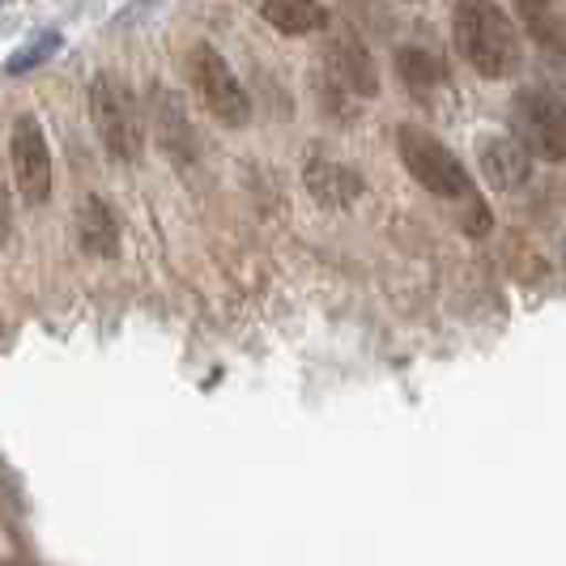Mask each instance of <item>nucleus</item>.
Returning a JSON list of instances; mask_svg holds the SVG:
<instances>
[{
    "label": "nucleus",
    "mask_w": 566,
    "mask_h": 566,
    "mask_svg": "<svg viewBox=\"0 0 566 566\" xmlns=\"http://www.w3.org/2000/svg\"><path fill=\"white\" fill-rule=\"evenodd\" d=\"M188 77H192V90L200 94L205 112L213 115L218 124L243 128V124L252 119V98H248L243 82L234 77V69H230L227 56H222L218 48L197 43V48L188 52Z\"/></svg>",
    "instance_id": "4"
},
{
    "label": "nucleus",
    "mask_w": 566,
    "mask_h": 566,
    "mask_svg": "<svg viewBox=\"0 0 566 566\" xmlns=\"http://www.w3.org/2000/svg\"><path fill=\"white\" fill-rule=\"evenodd\" d=\"M397 73L405 77V85L418 90V94H426L430 85L443 82V64H439V56H430V52H422V48H400Z\"/></svg>",
    "instance_id": "14"
},
{
    "label": "nucleus",
    "mask_w": 566,
    "mask_h": 566,
    "mask_svg": "<svg viewBox=\"0 0 566 566\" xmlns=\"http://www.w3.org/2000/svg\"><path fill=\"white\" fill-rule=\"evenodd\" d=\"M452 39L460 60L490 82L515 77L524 64L520 30L511 27V18L494 0H460L452 13Z\"/></svg>",
    "instance_id": "1"
},
{
    "label": "nucleus",
    "mask_w": 566,
    "mask_h": 566,
    "mask_svg": "<svg viewBox=\"0 0 566 566\" xmlns=\"http://www.w3.org/2000/svg\"><path fill=\"white\" fill-rule=\"evenodd\" d=\"M154 137L158 145L167 149L175 163H192V154H197V142H192V124H188V112H184V103L170 94L167 85H158L154 90Z\"/></svg>",
    "instance_id": "8"
},
{
    "label": "nucleus",
    "mask_w": 566,
    "mask_h": 566,
    "mask_svg": "<svg viewBox=\"0 0 566 566\" xmlns=\"http://www.w3.org/2000/svg\"><path fill=\"white\" fill-rule=\"evenodd\" d=\"M515 4H520V18H524V27L541 48L566 56V30L554 13V0H515Z\"/></svg>",
    "instance_id": "13"
},
{
    "label": "nucleus",
    "mask_w": 566,
    "mask_h": 566,
    "mask_svg": "<svg viewBox=\"0 0 566 566\" xmlns=\"http://www.w3.org/2000/svg\"><path fill=\"white\" fill-rule=\"evenodd\" d=\"M328 73H333V82L345 90V94H354V98H375L379 94V69H375V60H370L367 43L354 34V30H333V39H328Z\"/></svg>",
    "instance_id": "7"
},
{
    "label": "nucleus",
    "mask_w": 566,
    "mask_h": 566,
    "mask_svg": "<svg viewBox=\"0 0 566 566\" xmlns=\"http://www.w3.org/2000/svg\"><path fill=\"white\" fill-rule=\"evenodd\" d=\"M77 243H82L85 255H94V260H112L119 255V218H115V209L107 205L103 197H90L82 200V209H77Z\"/></svg>",
    "instance_id": "10"
},
{
    "label": "nucleus",
    "mask_w": 566,
    "mask_h": 566,
    "mask_svg": "<svg viewBox=\"0 0 566 566\" xmlns=\"http://www.w3.org/2000/svg\"><path fill=\"white\" fill-rule=\"evenodd\" d=\"M397 149H400L405 170L422 184L430 197L452 200V205H478V188H473L464 163H460L439 137H430L418 124H400Z\"/></svg>",
    "instance_id": "2"
},
{
    "label": "nucleus",
    "mask_w": 566,
    "mask_h": 566,
    "mask_svg": "<svg viewBox=\"0 0 566 566\" xmlns=\"http://www.w3.org/2000/svg\"><path fill=\"white\" fill-rule=\"evenodd\" d=\"M528 158L533 154L520 145V137H485L482 142V170L499 192H515L528 179V170H533Z\"/></svg>",
    "instance_id": "11"
},
{
    "label": "nucleus",
    "mask_w": 566,
    "mask_h": 566,
    "mask_svg": "<svg viewBox=\"0 0 566 566\" xmlns=\"http://www.w3.org/2000/svg\"><path fill=\"white\" fill-rule=\"evenodd\" d=\"M260 13L277 34H290V39L328 27V9L319 0H260Z\"/></svg>",
    "instance_id": "12"
},
{
    "label": "nucleus",
    "mask_w": 566,
    "mask_h": 566,
    "mask_svg": "<svg viewBox=\"0 0 566 566\" xmlns=\"http://www.w3.org/2000/svg\"><path fill=\"white\" fill-rule=\"evenodd\" d=\"M303 184H307V192H312L319 205H328V209H345V205H354V200L363 197V179L349 167L333 163V158H319V154L307 158Z\"/></svg>",
    "instance_id": "9"
},
{
    "label": "nucleus",
    "mask_w": 566,
    "mask_h": 566,
    "mask_svg": "<svg viewBox=\"0 0 566 566\" xmlns=\"http://www.w3.org/2000/svg\"><path fill=\"white\" fill-rule=\"evenodd\" d=\"M9 239H13V209H9V192L0 184V252L9 248Z\"/></svg>",
    "instance_id": "16"
},
{
    "label": "nucleus",
    "mask_w": 566,
    "mask_h": 566,
    "mask_svg": "<svg viewBox=\"0 0 566 566\" xmlns=\"http://www.w3.org/2000/svg\"><path fill=\"white\" fill-rule=\"evenodd\" d=\"M9 158H13V179L27 205H43L52 197V149L43 137V124L34 115L13 119V137H9Z\"/></svg>",
    "instance_id": "6"
},
{
    "label": "nucleus",
    "mask_w": 566,
    "mask_h": 566,
    "mask_svg": "<svg viewBox=\"0 0 566 566\" xmlns=\"http://www.w3.org/2000/svg\"><path fill=\"white\" fill-rule=\"evenodd\" d=\"M511 128L541 163L566 158V98L554 90H524L511 103Z\"/></svg>",
    "instance_id": "5"
},
{
    "label": "nucleus",
    "mask_w": 566,
    "mask_h": 566,
    "mask_svg": "<svg viewBox=\"0 0 566 566\" xmlns=\"http://www.w3.org/2000/svg\"><path fill=\"white\" fill-rule=\"evenodd\" d=\"M90 119H94V133L103 149L112 154L115 163L133 167L145 149V119L142 103L128 85L112 77V73H98L90 82Z\"/></svg>",
    "instance_id": "3"
},
{
    "label": "nucleus",
    "mask_w": 566,
    "mask_h": 566,
    "mask_svg": "<svg viewBox=\"0 0 566 566\" xmlns=\"http://www.w3.org/2000/svg\"><path fill=\"white\" fill-rule=\"evenodd\" d=\"M60 43H64V39H60L56 30H43V34H34L27 48H18V52L9 56L4 73H9V77H22V73H30V69L48 64V60H52L60 52Z\"/></svg>",
    "instance_id": "15"
}]
</instances>
